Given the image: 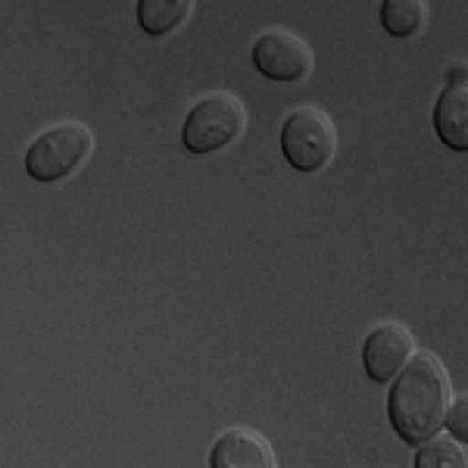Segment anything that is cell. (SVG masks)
I'll list each match as a JSON object with an SVG mask.
<instances>
[{"label":"cell","mask_w":468,"mask_h":468,"mask_svg":"<svg viewBox=\"0 0 468 468\" xmlns=\"http://www.w3.org/2000/svg\"><path fill=\"white\" fill-rule=\"evenodd\" d=\"M94 150V132L81 122H59L26 150V172L35 181H63L79 172Z\"/></svg>","instance_id":"obj_2"},{"label":"cell","mask_w":468,"mask_h":468,"mask_svg":"<svg viewBox=\"0 0 468 468\" xmlns=\"http://www.w3.org/2000/svg\"><path fill=\"white\" fill-rule=\"evenodd\" d=\"M194 0H138V26L147 35H169L187 22Z\"/></svg>","instance_id":"obj_9"},{"label":"cell","mask_w":468,"mask_h":468,"mask_svg":"<svg viewBox=\"0 0 468 468\" xmlns=\"http://www.w3.org/2000/svg\"><path fill=\"white\" fill-rule=\"evenodd\" d=\"M412 353V331L399 322H381L362 344V366L372 381H390Z\"/></svg>","instance_id":"obj_6"},{"label":"cell","mask_w":468,"mask_h":468,"mask_svg":"<svg viewBox=\"0 0 468 468\" xmlns=\"http://www.w3.org/2000/svg\"><path fill=\"white\" fill-rule=\"evenodd\" d=\"M247 110L229 90H213V94L200 97L194 110L187 112L185 128H181V141L191 154H213V150L229 147L244 134Z\"/></svg>","instance_id":"obj_3"},{"label":"cell","mask_w":468,"mask_h":468,"mask_svg":"<svg viewBox=\"0 0 468 468\" xmlns=\"http://www.w3.org/2000/svg\"><path fill=\"white\" fill-rule=\"evenodd\" d=\"M447 79L452 81V85H459V81H465V66H456V69L447 72Z\"/></svg>","instance_id":"obj_13"},{"label":"cell","mask_w":468,"mask_h":468,"mask_svg":"<svg viewBox=\"0 0 468 468\" xmlns=\"http://www.w3.org/2000/svg\"><path fill=\"white\" fill-rule=\"evenodd\" d=\"M394 388L388 397V415L394 431L406 443L419 447L443 428L450 399H452V381L447 375V366L428 350H419L406 359V366L394 375Z\"/></svg>","instance_id":"obj_1"},{"label":"cell","mask_w":468,"mask_h":468,"mask_svg":"<svg viewBox=\"0 0 468 468\" xmlns=\"http://www.w3.org/2000/svg\"><path fill=\"white\" fill-rule=\"evenodd\" d=\"M337 150V128L319 107L293 110L282 125V154L297 172H319Z\"/></svg>","instance_id":"obj_4"},{"label":"cell","mask_w":468,"mask_h":468,"mask_svg":"<svg viewBox=\"0 0 468 468\" xmlns=\"http://www.w3.org/2000/svg\"><path fill=\"white\" fill-rule=\"evenodd\" d=\"M425 0H381V26L394 37H412L425 28Z\"/></svg>","instance_id":"obj_10"},{"label":"cell","mask_w":468,"mask_h":468,"mask_svg":"<svg viewBox=\"0 0 468 468\" xmlns=\"http://www.w3.org/2000/svg\"><path fill=\"white\" fill-rule=\"evenodd\" d=\"M443 425L450 428V434L456 437V441H468V399H456V403L447 410V419H443Z\"/></svg>","instance_id":"obj_12"},{"label":"cell","mask_w":468,"mask_h":468,"mask_svg":"<svg viewBox=\"0 0 468 468\" xmlns=\"http://www.w3.org/2000/svg\"><path fill=\"white\" fill-rule=\"evenodd\" d=\"M434 128L450 150H468V88H465V81H459V85L447 81V88L441 90L437 107H434Z\"/></svg>","instance_id":"obj_8"},{"label":"cell","mask_w":468,"mask_h":468,"mask_svg":"<svg viewBox=\"0 0 468 468\" xmlns=\"http://www.w3.org/2000/svg\"><path fill=\"white\" fill-rule=\"evenodd\" d=\"M275 463L271 443L253 428H231L218 437L209 452L213 468H271Z\"/></svg>","instance_id":"obj_7"},{"label":"cell","mask_w":468,"mask_h":468,"mask_svg":"<svg viewBox=\"0 0 468 468\" xmlns=\"http://www.w3.org/2000/svg\"><path fill=\"white\" fill-rule=\"evenodd\" d=\"M253 63L271 81H303L313 72L315 59L303 37L288 28H275L260 35V41L253 44Z\"/></svg>","instance_id":"obj_5"},{"label":"cell","mask_w":468,"mask_h":468,"mask_svg":"<svg viewBox=\"0 0 468 468\" xmlns=\"http://www.w3.org/2000/svg\"><path fill=\"white\" fill-rule=\"evenodd\" d=\"M415 468H468L465 443L456 441L452 434H431L428 441L419 443L415 452Z\"/></svg>","instance_id":"obj_11"}]
</instances>
